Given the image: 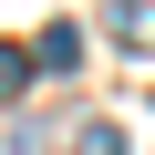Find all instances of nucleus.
<instances>
[{
  "label": "nucleus",
  "instance_id": "obj_4",
  "mask_svg": "<svg viewBox=\"0 0 155 155\" xmlns=\"http://www.w3.org/2000/svg\"><path fill=\"white\" fill-rule=\"evenodd\" d=\"M21 83H31V62H21V52H0V104H11Z\"/></svg>",
  "mask_w": 155,
  "mask_h": 155
},
{
  "label": "nucleus",
  "instance_id": "obj_2",
  "mask_svg": "<svg viewBox=\"0 0 155 155\" xmlns=\"http://www.w3.org/2000/svg\"><path fill=\"white\" fill-rule=\"evenodd\" d=\"M41 72H72V62H83V41H72V31H41V52H31Z\"/></svg>",
  "mask_w": 155,
  "mask_h": 155
},
{
  "label": "nucleus",
  "instance_id": "obj_5",
  "mask_svg": "<svg viewBox=\"0 0 155 155\" xmlns=\"http://www.w3.org/2000/svg\"><path fill=\"white\" fill-rule=\"evenodd\" d=\"M145 114H155V104H145Z\"/></svg>",
  "mask_w": 155,
  "mask_h": 155
},
{
  "label": "nucleus",
  "instance_id": "obj_1",
  "mask_svg": "<svg viewBox=\"0 0 155 155\" xmlns=\"http://www.w3.org/2000/svg\"><path fill=\"white\" fill-rule=\"evenodd\" d=\"M104 31H114L124 52H155V0H114V11H104Z\"/></svg>",
  "mask_w": 155,
  "mask_h": 155
},
{
  "label": "nucleus",
  "instance_id": "obj_3",
  "mask_svg": "<svg viewBox=\"0 0 155 155\" xmlns=\"http://www.w3.org/2000/svg\"><path fill=\"white\" fill-rule=\"evenodd\" d=\"M72 155H124V134H114V124H83V134H72Z\"/></svg>",
  "mask_w": 155,
  "mask_h": 155
}]
</instances>
